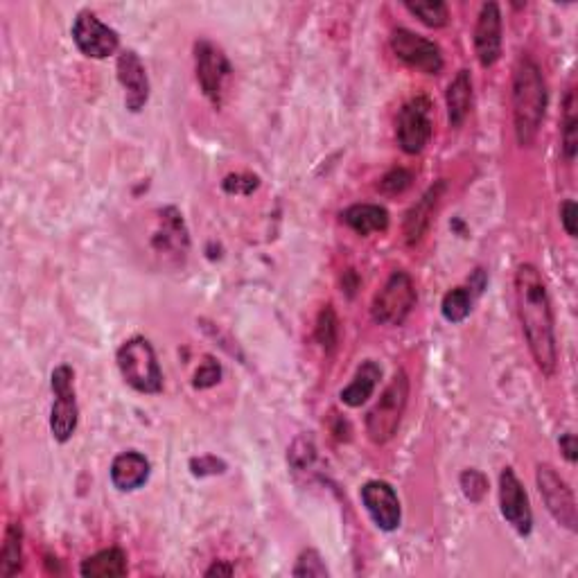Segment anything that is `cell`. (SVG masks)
<instances>
[{"label": "cell", "instance_id": "cell-22", "mask_svg": "<svg viewBox=\"0 0 578 578\" xmlns=\"http://www.w3.org/2000/svg\"><path fill=\"white\" fill-rule=\"evenodd\" d=\"M80 574L86 578H118L127 574V556L118 547L102 549L89 556L80 567Z\"/></svg>", "mask_w": 578, "mask_h": 578}, {"label": "cell", "instance_id": "cell-9", "mask_svg": "<svg viewBox=\"0 0 578 578\" xmlns=\"http://www.w3.org/2000/svg\"><path fill=\"white\" fill-rule=\"evenodd\" d=\"M432 102L425 95L411 98L398 116V145L405 154H420L432 140Z\"/></svg>", "mask_w": 578, "mask_h": 578}, {"label": "cell", "instance_id": "cell-11", "mask_svg": "<svg viewBox=\"0 0 578 578\" xmlns=\"http://www.w3.org/2000/svg\"><path fill=\"white\" fill-rule=\"evenodd\" d=\"M73 41L82 55L91 59H107L120 46L118 32L102 23L91 12H82L73 23Z\"/></svg>", "mask_w": 578, "mask_h": 578}, {"label": "cell", "instance_id": "cell-2", "mask_svg": "<svg viewBox=\"0 0 578 578\" xmlns=\"http://www.w3.org/2000/svg\"><path fill=\"white\" fill-rule=\"evenodd\" d=\"M547 82L531 55H522L513 73V129L522 147L536 143L547 113Z\"/></svg>", "mask_w": 578, "mask_h": 578}, {"label": "cell", "instance_id": "cell-15", "mask_svg": "<svg viewBox=\"0 0 578 578\" xmlns=\"http://www.w3.org/2000/svg\"><path fill=\"white\" fill-rule=\"evenodd\" d=\"M475 52L484 68L495 66L502 57V12L497 3H484L475 25Z\"/></svg>", "mask_w": 578, "mask_h": 578}, {"label": "cell", "instance_id": "cell-20", "mask_svg": "<svg viewBox=\"0 0 578 578\" xmlns=\"http://www.w3.org/2000/svg\"><path fill=\"white\" fill-rule=\"evenodd\" d=\"M341 220L348 224L357 235L384 233L389 229L387 208L375 204H355L341 213Z\"/></svg>", "mask_w": 578, "mask_h": 578}, {"label": "cell", "instance_id": "cell-5", "mask_svg": "<svg viewBox=\"0 0 578 578\" xmlns=\"http://www.w3.org/2000/svg\"><path fill=\"white\" fill-rule=\"evenodd\" d=\"M416 305V287L407 271H393L387 283L375 294L371 317L380 326H402Z\"/></svg>", "mask_w": 578, "mask_h": 578}, {"label": "cell", "instance_id": "cell-3", "mask_svg": "<svg viewBox=\"0 0 578 578\" xmlns=\"http://www.w3.org/2000/svg\"><path fill=\"white\" fill-rule=\"evenodd\" d=\"M122 380L138 393H161L163 391V371L154 346L145 337H134L118 348L116 355Z\"/></svg>", "mask_w": 578, "mask_h": 578}, {"label": "cell", "instance_id": "cell-33", "mask_svg": "<svg viewBox=\"0 0 578 578\" xmlns=\"http://www.w3.org/2000/svg\"><path fill=\"white\" fill-rule=\"evenodd\" d=\"M192 475L195 477H206V475H217V472H224V463L215 457H201V459H192L190 463Z\"/></svg>", "mask_w": 578, "mask_h": 578}, {"label": "cell", "instance_id": "cell-12", "mask_svg": "<svg viewBox=\"0 0 578 578\" xmlns=\"http://www.w3.org/2000/svg\"><path fill=\"white\" fill-rule=\"evenodd\" d=\"M499 509H502L504 520L509 522L520 536H529L533 531V511L529 504V495L511 468H504L502 475H499Z\"/></svg>", "mask_w": 578, "mask_h": 578}, {"label": "cell", "instance_id": "cell-7", "mask_svg": "<svg viewBox=\"0 0 578 578\" xmlns=\"http://www.w3.org/2000/svg\"><path fill=\"white\" fill-rule=\"evenodd\" d=\"M195 73L206 98L213 102L215 107H222L226 84H229L233 75L231 61L224 55V50L217 48L215 43H210V41H197L195 43Z\"/></svg>", "mask_w": 578, "mask_h": 578}, {"label": "cell", "instance_id": "cell-32", "mask_svg": "<svg viewBox=\"0 0 578 578\" xmlns=\"http://www.w3.org/2000/svg\"><path fill=\"white\" fill-rule=\"evenodd\" d=\"M411 186V174L402 168L391 170L389 174H384L380 181V190L384 195H400Z\"/></svg>", "mask_w": 578, "mask_h": 578}, {"label": "cell", "instance_id": "cell-36", "mask_svg": "<svg viewBox=\"0 0 578 578\" xmlns=\"http://www.w3.org/2000/svg\"><path fill=\"white\" fill-rule=\"evenodd\" d=\"M235 569L231 565H226L224 560H220V563H215L213 567H208L206 569V576H233Z\"/></svg>", "mask_w": 578, "mask_h": 578}, {"label": "cell", "instance_id": "cell-34", "mask_svg": "<svg viewBox=\"0 0 578 578\" xmlns=\"http://www.w3.org/2000/svg\"><path fill=\"white\" fill-rule=\"evenodd\" d=\"M576 215H578V210H576L574 201L572 199L563 201V206H560V224H563V229L569 238H576V233H578Z\"/></svg>", "mask_w": 578, "mask_h": 578}, {"label": "cell", "instance_id": "cell-17", "mask_svg": "<svg viewBox=\"0 0 578 578\" xmlns=\"http://www.w3.org/2000/svg\"><path fill=\"white\" fill-rule=\"evenodd\" d=\"M445 186H448V183H445L443 179L436 181L434 186H429L425 195L420 197L405 215V226H402V231H405V240L407 244H411V247L427 235L429 226H432L436 208H439V201L445 192Z\"/></svg>", "mask_w": 578, "mask_h": 578}, {"label": "cell", "instance_id": "cell-24", "mask_svg": "<svg viewBox=\"0 0 578 578\" xmlns=\"http://www.w3.org/2000/svg\"><path fill=\"white\" fill-rule=\"evenodd\" d=\"M560 145L567 163L576 159L578 150V116H576V93L569 89L563 102V118H560Z\"/></svg>", "mask_w": 578, "mask_h": 578}, {"label": "cell", "instance_id": "cell-23", "mask_svg": "<svg viewBox=\"0 0 578 578\" xmlns=\"http://www.w3.org/2000/svg\"><path fill=\"white\" fill-rule=\"evenodd\" d=\"M23 567V529L12 522L5 531L3 551H0V576L10 578L21 572Z\"/></svg>", "mask_w": 578, "mask_h": 578}, {"label": "cell", "instance_id": "cell-27", "mask_svg": "<svg viewBox=\"0 0 578 578\" xmlns=\"http://www.w3.org/2000/svg\"><path fill=\"white\" fill-rule=\"evenodd\" d=\"M314 337L321 344V348L326 350V353H332L339 341V319L335 310H332V305H326L319 312V319H317V330H314Z\"/></svg>", "mask_w": 578, "mask_h": 578}, {"label": "cell", "instance_id": "cell-29", "mask_svg": "<svg viewBox=\"0 0 578 578\" xmlns=\"http://www.w3.org/2000/svg\"><path fill=\"white\" fill-rule=\"evenodd\" d=\"M292 574L294 576H328V567L326 563H323V558L319 556V551H314V549H308V551H303V554L299 556V560H296V567L292 569Z\"/></svg>", "mask_w": 578, "mask_h": 578}, {"label": "cell", "instance_id": "cell-4", "mask_svg": "<svg viewBox=\"0 0 578 578\" xmlns=\"http://www.w3.org/2000/svg\"><path fill=\"white\" fill-rule=\"evenodd\" d=\"M409 402V378L405 371H396L387 389L382 391L380 400L375 402V407L366 416V434L375 445L389 443L396 436L400 420L405 416Z\"/></svg>", "mask_w": 578, "mask_h": 578}, {"label": "cell", "instance_id": "cell-25", "mask_svg": "<svg viewBox=\"0 0 578 578\" xmlns=\"http://www.w3.org/2000/svg\"><path fill=\"white\" fill-rule=\"evenodd\" d=\"M475 289L472 287H454L448 294L443 296L441 312L445 321L450 323H461L470 317L472 303H475Z\"/></svg>", "mask_w": 578, "mask_h": 578}, {"label": "cell", "instance_id": "cell-13", "mask_svg": "<svg viewBox=\"0 0 578 578\" xmlns=\"http://www.w3.org/2000/svg\"><path fill=\"white\" fill-rule=\"evenodd\" d=\"M359 497H362V504L366 513L371 515L373 524L382 531H396L400 527L402 520V509H400V499L387 481H366L359 490Z\"/></svg>", "mask_w": 578, "mask_h": 578}, {"label": "cell", "instance_id": "cell-6", "mask_svg": "<svg viewBox=\"0 0 578 578\" xmlns=\"http://www.w3.org/2000/svg\"><path fill=\"white\" fill-rule=\"evenodd\" d=\"M75 373L70 366H57L52 371L50 387L55 393V402H52L50 411V432L55 436V441L68 443L73 439L77 420H80V409H77V398H75Z\"/></svg>", "mask_w": 578, "mask_h": 578}, {"label": "cell", "instance_id": "cell-30", "mask_svg": "<svg viewBox=\"0 0 578 578\" xmlns=\"http://www.w3.org/2000/svg\"><path fill=\"white\" fill-rule=\"evenodd\" d=\"M222 378V366L215 362L213 357H204V362L199 364V369L195 373V389H210L215 387Z\"/></svg>", "mask_w": 578, "mask_h": 578}, {"label": "cell", "instance_id": "cell-14", "mask_svg": "<svg viewBox=\"0 0 578 578\" xmlns=\"http://www.w3.org/2000/svg\"><path fill=\"white\" fill-rule=\"evenodd\" d=\"M152 249L156 256H161L165 260L179 262L186 260L188 249H190V238L186 222H183V215L177 208H163L159 213V226L152 235Z\"/></svg>", "mask_w": 578, "mask_h": 578}, {"label": "cell", "instance_id": "cell-19", "mask_svg": "<svg viewBox=\"0 0 578 578\" xmlns=\"http://www.w3.org/2000/svg\"><path fill=\"white\" fill-rule=\"evenodd\" d=\"M380 378H382L380 364L373 362V359H366V362L357 369L355 378L350 380L348 387L341 389V393H339L341 402H344L346 407H353V409L362 407L364 402L375 393V387H378Z\"/></svg>", "mask_w": 578, "mask_h": 578}, {"label": "cell", "instance_id": "cell-18", "mask_svg": "<svg viewBox=\"0 0 578 578\" xmlns=\"http://www.w3.org/2000/svg\"><path fill=\"white\" fill-rule=\"evenodd\" d=\"M150 461L140 452H122L111 463V484L118 488L120 493H134V490L143 488L150 479Z\"/></svg>", "mask_w": 578, "mask_h": 578}, {"label": "cell", "instance_id": "cell-1", "mask_svg": "<svg viewBox=\"0 0 578 578\" xmlns=\"http://www.w3.org/2000/svg\"><path fill=\"white\" fill-rule=\"evenodd\" d=\"M515 301H518V317L533 362L542 375L551 378L558 366L554 310H551L545 280H542L538 267L529 265V262L515 271Z\"/></svg>", "mask_w": 578, "mask_h": 578}, {"label": "cell", "instance_id": "cell-35", "mask_svg": "<svg viewBox=\"0 0 578 578\" xmlns=\"http://www.w3.org/2000/svg\"><path fill=\"white\" fill-rule=\"evenodd\" d=\"M560 452H563V457L569 461V463H576L578 459V445H576V436L572 432H567L560 436Z\"/></svg>", "mask_w": 578, "mask_h": 578}, {"label": "cell", "instance_id": "cell-10", "mask_svg": "<svg viewBox=\"0 0 578 578\" xmlns=\"http://www.w3.org/2000/svg\"><path fill=\"white\" fill-rule=\"evenodd\" d=\"M391 50L402 64L420 70L425 75H439L443 70V52L434 41H429L420 34L398 28L391 34Z\"/></svg>", "mask_w": 578, "mask_h": 578}, {"label": "cell", "instance_id": "cell-28", "mask_svg": "<svg viewBox=\"0 0 578 578\" xmlns=\"http://www.w3.org/2000/svg\"><path fill=\"white\" fill-rule=\"evenodd\" d=\"M459 484H461L463 495H466L470 502H475V504L481 502V499H484L488 493V479H486L484 472H479V470L463 472Z\"/></svg>", "mask_w": 578, "mask_h": 578}, {"label": "cell", "instance_id": "cell-8", "mask_svg": "<svg viewBox=\"0 0 578 578\" xmlns=\"http://www.w3.org/2000/svg\"><path fill=\"white\" fill-rule=\"evenodd\" d=\"M536 484L551 518L567 531H576V499L567 481L558 475V470L549 463H540L536 470Z\"/></svg>", "mask_w": 578, "mask_h": 578}, {"label": "cell", "instance_id": "cell-26", "mask_svg": "<svg viewBox=\"0 0 578 578\" xmlns=\"http://www.w3.org/2000/svg\"><path fill=\"white\" fill-rule=\"evenodd\" d=\"M407 12L423 21L427 28H445L450 23V10L441 0H429V3H405Z\"/></svg>", "mask_w": 578, "mask_h": 578}, {"label": "cell", "instance_id": "cell-31", "mask_svg": "<svg viewBox=\"0 0 578 578\" xmlns=\"http://www.w3.org/2000/svg\"><path fill=\"white\" fill-rule=\"evenodd\" d=\"M260 186V179L258 177H251V174H231V177H226L222 188L229 192V195H251L253 190H258Z\"/></svg>", "mask_w": 578, "mask_h": 578}, {"label": "cell", "instance_id": "cell-16", "mask_svg": "<svg viewBox=\"0 0 578 578\" xmlns=\"http://www.w3.org/2000/svg\"><path fill=\"white\" fill-rule=\"evenodd\" d=\"M118 80L125 89V107L131 113H138L145 109L147 100H150V77L143 61L134 50H125L118 57Z\"/></svg>", "mask_w": 578, "mask_h": 578}, {"label": "cell", "instance_id": "cell-21", "mask_svg": "<svg viewBox=\"0 0 578 578\" xmlns=\"http://www.w3.org/2000/svg\"><path fill=\"white\" fill-rule=\"evenodd\" d=\"M448 104V120L452 127H461L472 111V77L468 70H459L445 93Z\"/></svg>", "mask_w": 578, "mask_h": 578}]
</instances>
